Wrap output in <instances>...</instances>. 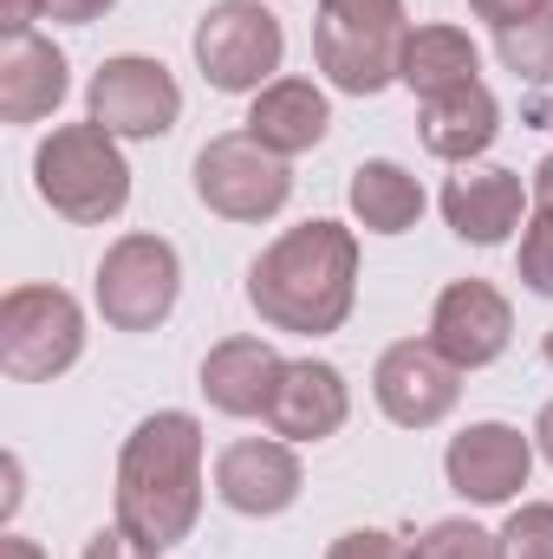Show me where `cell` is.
Returning a JSON list of instances; mask_svg holds the SVG:
<instances>
[{
	"mask_svg": "<svg viewBox=\"0 0 553 559\" xmlns=\"http://www.w3.org/2000/svg\"><path fill=\"white\" fill-rule=\"evenodd\" d=\"M352 417V391H345V371L326 365V358H286V378L274 391V411L268 429L286 442H326L339 436Z\"/></svg>",
	"mask_w": 553,
	"mask_h": 559,
	"instance_id": "obj_16",
	"label": "cell"
},
{
	"mask_svg": "<svg viewBox=\"0 0 553 559\" xmlns=\"http://www.w3.org/2000/svg\"><path fill=\"white\" fill-rule=\"evenodd\" d=\"M248 306L261 325L293 338L339 332L358 306V235L326 215L274 235L248 267Z\"/></svg>",
	"mask_w": 553,
	"mask_h": 559,
	"instance_id": "obj_1",
	"label": "cell"
},
{
	"mask_svg": "<svg viewBox=\"0 0 553 559\" xmlns=\"http://www.w3.org/2000/svg\"><path fill=\"white\" fill-rule=\"evenodd\" d=\"M495 138H502V98L482 79L423 105V150L443 156V163H456V169L462 163H482L495 150Z\"/></svg>",
	"mask_w": 553,
	"mask_h": 559,
	"instance_id": "obj_19",
	"label": "cell"
},
{
	"mask_svg": "<svg viewBox=\"0 0 553 559\" xmlns=\"http://www.w3.org/2000/svg\"><path fill=\"white\" fill-rule=\"evenodd\" d=\"M72 92V66L52 39L20 33L0 46V124H39L66 105Z\"/></svg>",
	"mask_w": 553,
	"mask_h": 559,
	"instance_id": "obj_17",
	"label": "cell"
},
{
	"mask_svg": "<svg viewBox=\"0 0 553 559\" xmlns=\"http://www.w3.org/2000/svg\"><path fill=\"white\" fill-rule=\"evenodd\" d=\"M33 189L52 215L79 222V228H98V222H118L125 202H131V163L118 138L105 124H52V138H39L33 150Z\"/></svg>",
	"mask_w": 553,
	"mask_h": 559,
	"instance_id": "obj_3",
	"label": "cell"
},
{
	"mask_svg": "<svg viewBox=\"0 0 553 559\" xmlns=\"http://www.w3.org/2000/svg\"><path fill=\"white\" fill-rule=\"evenodd\" d=\"M443 475H449V488L462 501L508 508L528 488V475H534V436H521L515 423H469L462 436H449Z\"/></svg>",
	"mask_w": 553,
	"mask_h": 559,
	"instance_id": "obj_12",
	"label": "cell"
},
{
	"mask_svg": "<svg viewBox=\"0 0 553 559\" xmlns=\"http://www.w3.org/2000/svg\"><path fill=\"white\" fill-rule=\"evenodd\" d=\"M85 358V306L66 286L0 293V371L13 384H52Z\"/></svg>",
	"mask_w": 553,
	"mask_h": 559,
	"instance_id": "obj_5",
	"label": "cell"
},
{
	"mask_svg": "<svg viewBox=\"0 0 553 559\" xmlns=\"http://www.w3.org/2000/svg\"><path fill=\"white\" fill-rule=\"evenodd\" d=\"M79 559H156V554L143 547L138 534H125V527L111 521V527H98V534L85 540V554H79Z\"/></svg>",
	"mask_w": 553,
	"mask_h": 559,
	"instance_id": "obj_27",
	"label": "cell"
},
{
	"mask_svg": "<svg viewBox=\"0 0 553 559\" xmlns=\"http://www.w3.org/2000/svg\"><path fill=\"white\" fill-rule=\"evenodd\" d=\"M118 0H46V20L52 26H92V20H105Z\"/></svg>",
	"mask_w": 553,
	"mask_h": 559,
	"instance_id": "obj_29",
	"label": "cell"
},
{
	"mask_svg": "<svg viewBox=\"0 0 553 559\" xmlns=\"http://www.w3.org/2000/svg\"><path fill=\"white\" fill-rule=\"evenodd\" d=\"M13 508H20V455H7V501H0V514L13 521Z\"/></svg>",
	"mask_w": 553,
	"mask_h": 559,
	"instance_id": "obj_34",
	"label": "cell"
},
{
	"mask_svg": "<svg viewBox=\"0 0 553 559\" xmlns=\"http://www.w3.org/2000/svg\"><path fill=\"white\" fill-rule=\"evenodd\" d=\"M85 118L105 124L111 138H169L176 118H183V85L169 79L163 59H143V52H111L92 85H85Z\"/></svg>",
	"mask_w": 553,
	"mask_h": 559,
	"instance_id": "obj_9",
	"label": "cell"
},
{
	"mask_svg": "<svg viewBox=\"0 0 553 559\" xmlns=\"http://www.w3.org/2000/svg\"><path fill=\"white\" fill-rule=\"evenodd\" d=\"M118 527L150 554H169L202 521V423L189 411L143 417L118 449Z\"/></svg>",
	"mask_w": 553,
	"mask_h": 559,
	"instance_id": "obj_2",
	"label": "cell"
},
{
	"mask_svg": "<svg viewBox=\"0 0 553 559\" xmlns=\"http://www.w3.org/2000/svg\"><path fill=\"white\" fill-rule=\"evenodd\" d=\"M189 52H196V72H202L215 92H228V98L248 92V98H255L261 85L280 79L286 26H280V13H268L261 0H215V7L196 20Z\"/></svg>",
	"mask_w": 553,
	"mask_h": 559,
	"instance_id": "obj_6",
	"label": "cell"
},
{
	"mask_svg": "<svg viewBox=\"0 0 553 559\" xmlns=\"http://www.w3.org/2000/svg\"><path fill=\"white\" fill-rule=\"evenodd\" d=\"M280 378H286V358H280L268 338H255V332L215 338V345H209V358H202V397H209V411L242 417V423H248V417L268 423Z\"/></svg>",
	"mask_w": 553,
	"mask_h": 559,
	"instance_id": "obj_15",
	"label": "cell"
},
{
	"mask_svg": "<svg viewBox=\"0 0 553 559\" xmlns=\"http://www.w3.org/2000/svg\"><path fill=\"white\" fill-rule=\"evenodd\" d=\"M515 274L528 293H541L553 299V215H528V228H521V248H515Z\"/></svg>",
	"mask_w": 553,
	"mask_h": 559,
	"instance_id": "obj_25",
	"label": "cell"
},
{
	"mask_svg": "<svg viewBox=\"0 0 553 559\" xmlns=\"http://www.w3.org/2000/svg\"><path fill=\"white\" fill-rule=\"evenodd\" d=\"M495 59L515 79H528V85H553V0L541 13H528V20L495 33Z\"/></svg>",
	"mask_w": 553,
	"mask_h": 559,
	"instance_id": "obj_22",
	"label": "cell"
},
{
	"mask_svg": "<svg viewBox=\"0 0 553 559\" xmlns=\"http://www.w3.org/2000/svg\"><path fill=\"white\" fill-rule=\"evenodd\" d=\"M196 202L222 222H274L293 202V169L248 131H222L196 150Z\"/></svg>",
	"mask_w": 553,
	"mask_h": 559,
	"instance_id": "obj_7",
	"label": "cell"
},
{
	"mask_svg": "<svg viewBox=\"0 0 553 559\" xmlns=\"http://www.w3.org/2000/svg\"><path fill=\"white\" fill-rule=\"evenodd\" d=\"M326 559H411V540L404 534H385V527H352V534H339Z\"/></svg>",
	"mask_w": 553,
	"mask_h": 559,
	"instance_id": "obj_26",
	"label": "cell"
},
{
	"mask_svg": "<svg viewBox=\"0 0 553 559\" xmlns=\"http://www.w3.org/2000/svg\"><path fill=\"white\" fill-rule=\"evenodd\" d=\"M528 202L534 189L502 163H462L443 182V222L469 248H502L515 228H528Z\"/></svg>",
	"mask_w": 553,
	"mask_h": 559,
	"instance_id": "obj_14",
	"label": "cell"
},
{
	"mask_svg": "<svg viewBox=\"0 0 553 559\" xmlns=\"http://www.w3.org/2000/svg\"><path fill=\"white\" fill-rule=\"evenodd\" d=\"M541 352H548V365H553V325H548V338H541Z\"/></svg>",
	"mask_w": 553,
	"mask_h": 559,
	"instance_id": "obj_35",
	"label": "cell"
},
{
	"mask_svg": "<svg viewBox=\"0 0 553 559\" xmlns=\"http://www.w3.org/2000/svg\"><path fill=\"white\" fill-rule=\"evenodd\" d=\"M411 559H502V540L475 521H430L411 540Z\"/></svg>",
	"mask_w": 553,
	"mask_h": 559,
	"instance_id": "obj_23",
	"label": "cell"
},
{
	"mask_svg": "<svg viewBox=\"0 0 553 559\" xmlns=\"http://www.w3.org/2000/svg\"><path fill=\"white\" fill-rule=\"evenodd\" d=\"M0 559H46V554H39V540H26V534H7V540H0Z\"/></svg>",
	"mask_w": 553,
	"mask_h": 559,
	"instance_id": "obj_32",
	"label": "cell"
},
{
	"mask_svg": "<svg viewBox=\"0 0 553 559\" xmlns=\"http://www.w3.org/2000/svg\"><path fill=\"white\" fill-rule=\"evenodd\" d=\"M248 138H261L274 156H306V150H319L326 131H332V105H326V92L313 85V79H293V72H280L274 85H261L255 92V105H248V124H242Z\"/></svg>",
	"mask_w": 553,
	"mask_h": 559,
	"instance_id": "obj_18",
	"label": "cell"
},
{
	"mask_svg": "<svg viewBox=\"0 0 553 559\" xmlns=\"http://www.w3.org/2000/svg\"><path fill=\"white\" fill-rule=\"evenodd\" d=\"M495 540H502V559H553V501H521Z\"/></svg>",
	"mask_w": 553,
	"mask_h": 559,
	"instance_id": "obj_24",
	"label": "cell"
},
{
	"mask_svg": "<svg viewBox=\"0 0 553 559\" xmlns=\"http://www.w3.org/2000/svg\"><path fill=\"white\" fill-rule=\"evenodd\" d=\"M548 118H553V105H548Z\"/></svg>",
	"mask_w": 553,
	"mask_h": 559,
	"instance_id": "obj_36",
	"label": "cell"
},
{
	"mask_svg": "<svg viewBox=\"0 0 553 559\" xmlns=\"http://www.w3.org/2000/svg\"><path fill=\"white\" fill-rule=\"evenodd\" d=\"M306 468H299V442L286 436H242L215 455V495L222 508L248 514V521H274L299 501Z\"/></svg>",
	"mask_w": 553,
	"mask_h": 559,
	"instance_id": "obj_13",
	"label": "cell"
},
{
	"mask_svg": "<svg viewBox=\"0 0 553 559\" xmlns=\"http://www.w3.org/2000/svg\"><path fill=\"white\" fill-rule=\"evenodd\" d=\"M98 312L111 332H156L183 299V261L163 235H118L98 261Z\"/></svg>",
	"mask_w": 553,
	"mask_h": 559,
	"instance_id": "obj_8",
	"label": "cell"
},
{
	"mask_svg": "<svg viewBox=\"0 0 553 559\" xmlns=\"http://www.w3.org/2000/svg\"><path fill=\"white\" fill-rule=\"evenodd\" d=\"M541 7H548V0H469V13H475V20H489L495 33H502V26H515V20H528V13H541Z\"/></svg>",
	"mask_w": 553,
	"mask_h": 559,
	"instance_id": "obj_28",
	"label": "cell"
},
{
	"mask_svg": "<svg viewBox=\"0 0 553 559\" xmlns=\"http://www.w3.org/2000/svg\"><path fill=\"white\" fill-rule=\"evenodd\" d=\"M33 20H46V0H0V33L7 39L33 33Z\"/></svg>",
	"mask_w": 553,
	"mask_h": 559,
	"instance_id": "obj_30",
	"label": "cell"
},
{
	"mask_svg": "<svg viewBox=\"0 0 553 559\" xmlns=\"http://www.w3.org/2000/svg\"><path fill=\"white\" fill-rule=\"evenodd\" d=\"M475 72H482V46H475L462 26H449V20L411 26L404 59H398V85H404V92H416V98L430 105V98H443V92L475 85Z\"/></svg>",
	"mask_w": 553,
	"mask_h": 559,
	"instance_id": "obj_20",
	"label": "cell"
},
{
	"mask_svg": "<svg viewBox=\"0 0 553 559\" xmlns=\"http://www.w3.org/2000/svg\"><path fill=\"white\" fill-rule=\"evenodd\" d=\"M515 338V306L495 280H449L430 306V345L456 371H482L508 352Z\"/></svg>",
	"mask_w": 553,
	"mask_h": 559,
	"instance_id": "obj_11",
	"label": "cell"
},
{
	"mask_svg": "<svg viewBox=\"0 0 553 559\" xmlns=\"http://www.w3.org/2000/svg\"><path fill=\"white\" fill-rule=\"evenodd\" d=\"M411 39L404 0H319L313 13V66L345 98H378L398 85V59Z\"/></svg>",
	"mask_w": 553,
	"mask_h": 559,
	"instance_id": "obj_4",
	"label": "cell"
},
{
	"mask_svg": "<svg viewBox=\"0 0 553 559\" xmlns=\"http://www.w3.org/2000/svg\"><path fill=\"white\" fill-rule=\"evenodd\" d=\"M528 189H534V209H541V215H553V150L534 163V182H528Z\"/></svg>",
	"mask_w": 553,
	"mask_h": 559,
	"instance_id": "obj_31",
	"label": "cell"
},
{
	"mask_svg": "<svg viewBox=\"0 0 553 559\" xmlns=\"http://www.w3.org/2000/svg\"><path fill=\"white\" fill-rule=\"evenodd\" d=\"M345 202H352V222L365 235H411L423 222V182L404 163H391V156L358 163L352 182H345Z\"/></svg>",
	"mask_w": 553,
	"mask_h": 559,
	"instance_id": "obj_21",
	"label": "cell"
},
{
	"mask_svg": "<svg viewBox=\"0 0 553 559\" xmlns=\"http://www.w3.org/2000/svg\"><path fill=\"white\" fill-rule=\"evenodd\" d=\"M534 449L553 462V404H541V417H534Z\"/></svg>",
	"mask_w": 553,
	"mask_h": 559,
	"instance_id": "obj_33",
	"label": "cell"
},
{
	"mask_svg": "<svg viewBox=\"0 0 553 559\" xmlns=\"http://www.w3.org/2000/svg\"><path fill=\"white\" fill-rule=\"evenodd\" d=\"M372 397L398 429H436L462 404V371L430 338H398L372 365Z\"/></svg>",
	"mask_w": 553,
	"mask_h": 559,
	"instance_id": "obj_10",
	"label": "cell"
}]
</instances>
